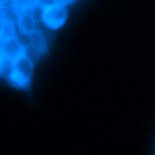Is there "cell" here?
<instances>
[{"mask_svg":"<svg viewBox=\"0 0 155 155\" xmlns=\"http://www.w3.org/2000/svg\"><path fill=\"white\" fill-rule=\"evenodd\" d=\"M15 26H16L18 34L24 35V36H29L37 30V19L34 16L31 11L20 12L16 19Z\"/></svg>","mask_w":155,"mask_h":155,"instance_id":"obj_4","label":"cell"},{"mask_svg":"<svg viewBox=\"0 0 155 155\" xmlns=\"http://www.w3.org/2000/svg\"><path fill=\"white\" fill-rule=\"evenodd\" d=\"M0 48H2V52L8 62H14L20 56L24 55L25 44L16 32V35L3 40V42L0 44Z\"/></svg>","mask_w":155,"mask_h":155,"instance_id":"obj_3","label":"cell"},{"mask_svg":"<svg viewBox=\"0 0 155 155\" xmlns=\"http://www.w3.org/2000/svg\"><path fill=\"white\" fill-rule=\"evenodd\" d=\"M34 64L35 63L25 55L20 56L14 62H8L5 60L2 76L5 77L10 86L19 89H26L32 80Z\"/></svg>","mask_w":155,"mask_h":155,"instance_id":"obj_1","label":"cell"},{"mask_svg":"<svg viewBox=\"0 0 155 155\" xmlns=\"http://www.w3.org/2000/svg\"><path fill=\"white\" fill-rule=\"evenodd\" d=\"M40 19L48 29H58L64 24L67 19V10L64 5L58 3H51L45 6H41Z\"/></svg>","mask_w":155,"mask_h":155,"instance_id":"obj_2","label":"cell"},{"mask_svg":"<svg viewBox=\"0 0 155 155\" xmlns=\"http://www.w3.org/2000/svg\"><path fill=\"white\" fill-rule=\"evenodd\" d=\"M12 0H0V5H5V4H10Z\"/></svg>","mask_w":155,"mask_h":155,"instance_id":"obj_5","label":"cell"}]
</instances>
